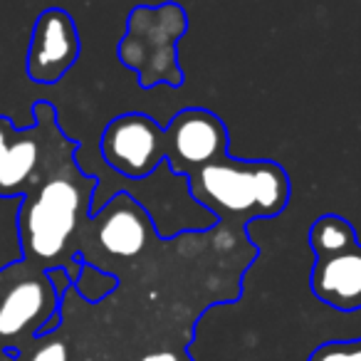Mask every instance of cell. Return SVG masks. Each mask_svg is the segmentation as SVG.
Wrapping results in <instances>:
<instances>
[{"label": "cell", "instance_id": "obj_1", "mask_svg": "<svg viewBox=\"0 0 361 361\" xmlns=\"http://www.w3.org/2000/svg\"><path fill=\"white\" fill-rule=\"evenodd\" d=\"M191 193L216 216L275 218L290 203V176L275 161L231 156L188 173Z\"/></svg>", "mask_w": 361, "mask_h": 361}, {"label": "cell", "instance_id": "obj_2", "mask_svg": "<svg viewBox=\"0 0 361 361\" xmlns=\"http://www.w3.org/2000/svg\"><path fill=\"white\" fill-rule=\"evenodd\" d=\"M82 183L72 176V171L57 166L40 176L35 186L23 196L18 233L27 260L52 262L67 250L90 198V191H85Z\"/></svg>", "mask_w": 361, "mask_h": 361}, {"label": "cell", "instance_id": "obj_3", "mask_svg": "<svg viewBox=\"0 0 361 361\" xmlns=\"http://www.w3.org/2000/svg\"><path fill=\"white\" fill-rule=\"evenodd\" d=\"M188 27L186 11L176 3L136 6L129 13L126 35L116 47L119 62L136 72L141 87L183 85V70L176 62V42Z\"/></svg>", "mask_w": 361, "mask_h": 361}, {"label": "cell", "instance_id": "obj_4", "mask_svg": "<svg viewBox=\"0 0 361 361\" xmlns=\"http://www.w3.org/2000/svg\"><path fill=\"white\" fill-rule=\"evenodd\" d=\"M99 149L104 161L124 178H149L161 161H166V129L149 114L129 111L106 124Z\"/></svg>", "mask_w": 361, "mask_h": 361}, {"label": "cell", "instance_id": "obj_5", "mask_svg": "<svg viewBox=\"0 0 361 361\" xmlns=\"http://www.w3.org/2000/svg\"><path fill=\"white\" fill-rule=\"evenodd\" d=\"M228 156V129L213 111L183 109L166 126V161L176 173L196 169Z\"/></svg>", "mask_w": 361, "mask_h": 361}, {"label": "cell", "instance_id": "obj_6", "mask_svg": "<svg viewBox=\"0 0 361 361\" xmlns=\"http://www.w3.org/2000/svg\"><path fill=\"white\" fill-rule=\"evenodd\" d=\"M80 32L62 8H47L37 16L27 50V77L37 85H55L80 57Z\"/></svg>", "mask_w": 361, "mask_h": 361}, {"label": "cell", "instance_id": "obj_7", "mask_svg": "<svg viewBox=\"0 0 361 361\" xmlns=\"http://www.w3.org/2000/svg\"><path fill=\"white\" fill-rule=\"evenodd\" d=\"M57 302L60 297L47 275L16 282L0 300V336L13 339L27 329L35 334L57 312Z\"/></svg>", "mask_w": 361, "mask_h": 361}, {"label": "cell", "instance_id": "obj_8", "mask_svg": "<svg viewBox=\"0 0 361 361\" xmlns=\"http://www.w3.org/2000/svg\"><path fill=\"white\" fill-rule=\"evenodd\" d=\"M312 292L317 300L341 312L361 310V245L317 257L312 267Z\"/></svg>", "mask_w": 361, "mask_h": 361}, {"label": "cell", "instance_id": "obj_9", "mask_svg": "<svg viewBox=\"0 0 361 361\" xmlns=\"http://www.w3.org/2000/svg\"><path fill=\"white\" fill-rule=\"evenodd\" d=\"M151 221L146 211L126 193L114 196L97 216V238L109 255L134 257L146 247Z\"/></svg>", "mask_w": 361, "mask_h": 361}, {"label": "cell", "instance_id": "obj_10", "mask_svg": "<svg viewBox=\"0 0 361 361\" xmlns=\"http://www.w3.org/2000/svg\"><path fill=\"white\" fill-rule=\"evenodd\" d=\"M356 245V231L346 218L326 213V216L317 218L310 228V247L317 257L334 255L346 247Z\"/></svg>", "mask_w": 361, "mask_h": 361}, {"label": "cell", "instance_id": "obj_11", "mask_svg": "<svg viewBox=\"0 0 361 361\" xmlns=\"http://www.w3.org/2000/svg\"><path fill=\"white\" fill-rule=\"evenodd\" d=\"M80 280H77V287H80V295H85L90 302H99L102 297H106L111 290L116 287V280L111 275H104L97 267L85 265L80 272Z\"/></svg>", "mask_w": 361, "mask_h": 361}, {"label": "cell", "instance_id": "obj_12", "mask_svg": "<svg viewBox=\"0 0 361 361\" xmlns=\"http://www.w3.org/2000/svg\"><path fill=\"white\" fill-rule=\"evenodd\" d=\"M310 361H361V339L326 341L312 351Z\"/></svg>", "mask_w": 361, "mask_h": 361}, {"label": "cell", "instance_id": "obj_13", "mask_svg": "<svg viewBox=\"0 0 361 361\" xmlns=\"http://www.w3.org/2000/svg\"><path fill=\"white\" fill-rule=\"evenodd\" d=\"M30 361H67V344L65 341H50V344L40 346Z\"/></svg>", "mask_w": 361, "mask_h": 361}, {"label": "cell", "instance_id": "obj_14", "mask_svg": "<svg viewBox=\"0 0 361 361\" xmlns=\"http://www.w3.org/2000/svg\"><path fill=\"white\" fill-rule=\"evenodd\" d=\"M16 134H18V129L11 124V119H8V116H0V169H3V164H6L8 154H11V146H13V141H16Z\"/></svg>", "mask_w": 361, "mask_h": 361}, {"label": "cell", "instance_id": "obj_15", "mask_svg": "<svg viewBox=\"0 0 361 361\" xmlns=\"http://www.w3.org/2000/svg\"><path fill=\"white\" fill-rule=\"evenodd\" d=\"M139 361H180V356L173 354V351H154V354L141 356Z\"/></svg>", "mask_w": 361, "mask_h": 361}]
</instances>
